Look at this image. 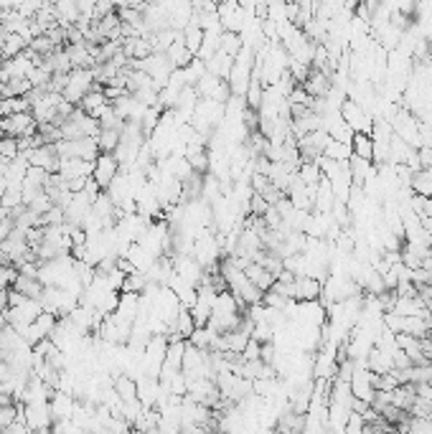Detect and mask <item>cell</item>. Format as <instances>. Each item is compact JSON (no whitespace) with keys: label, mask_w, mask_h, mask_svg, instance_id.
<instances>
[{"label":"cell","mask_w":432,"mask_h":434,"mask_svg":"<svg viewBox=\"0 0 432 434\" xmlns=\"http://www.w3.org/2000/svg\"><path fill=\"white\" fill-rule=\"evenodd\" d=\"M120 173V160L115 157V153H100L97 160H94V170H92V178L100 183L102 191L110 188V183L115 180V175Z\"/></svg>","instance_id":"3"},{"label":"cell","mask_w":432,"mask_h":434,"mask_svg":"<svg viewBox=\"0 0 432 434\" xmlns=\"http://www.w3.org/2000/svg\"><path fill=\"white\" fill-rule=\"evenodd\" d=\"M120 133H123V130L100 128V135H97V145H100V150L102 153H115V148L120 145Z\"/></svg>","instance_id":"20"},{"label":"cell","mask_w":432,"mask_h":434,"mask_svg":"<svg viewBox=\"0 0 432 434\" xmlns=\"http://www.w3.org/2000/svg\"><path fill=\"white\" fill-rule=\"evenodd\" d=\"M13 289L24 292L26 297H41L43 282H41L38 277H29V274H21V272H18L16 282H13Z\"/></svg>","instance_id":"15"},{"label":"cell","mask_w":432,"mask_h":434,"mask_svg":"<svg viewBox=\"0 0 432 434\" xmlns=\"http://www.w3.org/2000/svg\"><path fill=\"white\" fill-rule=\"evenodd\" d=\"M351 394L356 396V399L366 401V404H371V399H374L376 388L374 383H371V371L366 368V366H359L354 368V373H351Z\"/></svg>","instance_id":"4"},{"label":"cell","mask_w":432,"mask_h":434,"mask_svg":"<svg viewBox=\"0 0 432 434\" xmlns=\"http://www.w3.org/2000/svg\"><path fill=\"white\" fill-rule=\"evenodd\" d=\"M56 43H53L51 38H48L46 33H41V36H36V38H31L29 41V51H34V53H38V56H48L51 51H56Z\"/></svg>","instance_id":"22"},{"label":"cell","mask_w":432,"mask_h":434,"mask_svg":"<svg viewBox=\"0 0 432 434\" xmlns=\"http://www.w3.org/2000/svg\"><path fill=\"white\" fill-rule=\"evenodd\" d=\"M92 170H94L92 160H82V157H58V173L64 175L66 180L87 178V175H92Z\"/></svg>","instance_id":"8"},{"label":"cell","mask_w":432,"mask_h":434,"mask_svg":"<svg viewBox=\"0 0 432 434\" xmlns=\"http://www.w3.org/2000/svg\"><path fill=\"white\" fill-rule=\"evenodd\" d=\"M165 56H168V61L173 64V69H183V66H188L193 61V56H196V53L188 51L186 41H183V31L178 33V38L173 41V46L165 51Z\"/></svg>","instance_id":"9"},{"label":"cell","mask_w":432,"mask_h":434,"mask_svg":"<svg viewBox=\"0 0 432 434\" xmlns=\"http://www.w3.org/2000/svg\"><path fill=\"white\" fill-rule=\"evenodd\" d=\"M366 368L374 371V373H386V371L394 368V361H391V353L384 351L379 346H371V351L366 353Z\"/></svg>","instance_id":"11"},{"label":"cell","mask_w":432,"mask_h":434,"mask_svg":"<svg viewBox=\"0 0 432 434\" xmlns=\"http://www.w3.org/2000/svg\"><path fill=\"white\" fill-rule=\"evenodd\" d=\"M364 427H366V419H364V414H361V411H356V409H351L349 419H346L344 432H349V434H359V432H364Z\"/></svg>","instance_id":"24"},{"label":"cell","mask_w":432,"mask_h":434,"mask_svg":"<svg viewBox=\"0 0 432 434\" xmlns=\"http://www.w3.org/2000/svg\"><path fill=\"white\" fill-rule=\"evenodd\" d=\"M31 165H38V168L48 170V173H58V153L53 148V143L38 145L34 150H26Z\"/></svg>","instance_id":"6"},{"label":"cell","mask_w":432,"mask_h":434,"mask_svg":"<svg viewBox=\"0 0 432 434\" xmlns=\"http://www.w3.org/2000/svg\"><path fill=\"white\" fill-rule=\"evenodd\" d=\"M94 66L92 69H84V66H74V69L66 74V87L61 89V97L69 99L71 105H79L82 97L94 87Z\"/></svg>","instance_id":"1"},{"label":"cell","mask_w":432,"mask_h":434,"mask_svg":"<svg viewBox=\"0 0 432 434\" xmlns=\"http://www.w3.org/2000/svg\"><path fill=\"white\" fill-rule=\"evenodd\" d=\"M26 48H29V41H26L24 36L3 29V41H0V53H3V58L18 56V53H24Z\"/></svg>","instance_id":"10"},{"label":"cell","mask_w":432,"mask_h":434,"mask_svg":"<svg viewBox=\"0 0 432 434\" xmlns=\"http://www.w3.org/2000/svg\"><path fill=\"white\" fill-rule=\"evenodd\" d=\"M351 150H354V155L366 157V160L374 162V138H371V133H354Z\"/></svg>","instance_id":"14"},{"label":"cell","mask_w":432,"mask_h":434,"mask_svg":"<svg viewBox=\"0 0 432 434\" xmlns=\"http://www.w3.org/2000/svg\"><path fill=\"white\" fill-rule=\"evenodd\" d=\"M183 155H186V160L191 162V168L196 170V173H206V170H209V150H206V145L188 143Z\"/></svg>","instance_id":"12"},{"label":"cell","mask_w":432,"mask_h":434,"mask_svg":"<svg viewBox=\"0 0 432 434\" xmlns=\"http://www.w3.org/2000/svg\"><path fill=\"white\" fill-rule=\"evenodd\" d=\"M31 89H34V84L29 81V76H21V79H11L6 84H0V97H26Z\"/></svg>","instance_id":"17"},{"label":"cell","mask_w":432,"mask_h":434,"mask_svg":"<svg viewBox=\"0 0 432 434\" xmlns=\"http://www.w3.org/2000/svg\"><path fill=\"white\" fill-rule=\"evenodd\" d=\"M242 46H245V41H242V33H234V31H224V33H222V43H219V48H222L224 53H229V56L237 58V53L242 51Z\"/></svg>","instance_id":"21"},{"label":"cell","mask_w":432,"mask_h":434,"mask_svg":"<svg viewBox=\"0 0 432 434\" xmlns=\"http://www.w3.org/2000/svg\"><path fill=\"white\" fill-rule=\"evenodd\" d=\"M112 102L107 99V94H105V89H102V84H94L92 89H89L87 94L82 97V102H79V107H82L87 115H92L94 120H100V115L102 112L110 107Z\"/></svg>","instance_id":"7"},{"label":"cell","mask_w":432,"mask_h":434,"mask_svg":"<svg viewBox=\"0 0 432 434\" xmlns=\"http://www.w3.org/2000/svg\"><path fill=\"white\" fill-rule=\"evenodd\" d=\"M341 115H344L346 125H349L354 133H371V128H374V120H371L369 110L364 105H359L356 99H344Z\"/></svg>","instance_id":"2"},{"label":"cell","mask_w":432,"mask_h":434,"mask_svg":"<svg viewBox=\"0 0 432 434\" xmlns=\"http://www.w3.org/2000/svg\"><path fill=\"white\" fill-rule=\"evenodd\" d=\"M18 153H21V148H18V138L3 135V138H0V155L6 157V160H13Z\"/></svg>","instance_id":"23"},{"label":"cell","mask_w":432,"mask_h":434,"mask_svg":"<svg viewBox=\"0 0 432 434\" xmlns=\"http://www.w3.org/2000/svg\"><path fill=\"white\" fill-rule=\"evenodd\" d=\"M115 391L120 394V399L128 401L138 396V378H133L130 373H117L115 376Z\"/></svg>","instance_id":"18"},{"label":"cell","mask_w":432,"mask_h":434,"mask_svg":"<svg viewBox=\"0 0 432 434\" xmlns=\"http://www.w3.org/2000/svg\"><path fill=\"white\" fill-rule=\"evenodd\" d=\"M323 155L331 157V160H341V162H349L351 155H354V150H351L349 143H341V140H328L326 148H323Z\"/></svg>","instance_id":"16"},{"label":"cell","mask_w":432,"mask_h":434,"mask_svg":"<svg viewBox=\"0 0 432 434\" xmlns=\"http://www.w3.org/2000/svg\"><path fill=\"white\" fill-rule=\"evenodd\" d=\"M259 356H262V343L257 341V338H250L245 346V351H242V358L245 361H257Z\"/></svg>","instance_id":"26"},{"label":"cell","mask_w":432,"mask_h":434,"mask_svg":"<svg viewBox=\"0 0 432 434\" xmlns=\"http://www.w3.org/2000/svg\"><path fill=\"white\" fill-rule=\"evenodd\" d=\"M245 274L252 279V282L257 284V287L262 289V292H264V289H269V287H272V284H274V279H277L272 272H269L267 267H264V264H259V262H252V264L245 269Z\"/></svg>","instance_id":"13"},{"label":"cell","mask_w":432,"mask_h":434,"mask_svg":"<svg viewBox=\"0 0 432 434\" xmlns=\"http://www.w3.org/2000/svg\"><path fill=\"white\" fill-rule=\"evenodd\" d=\"M298 178L303 180L305 185H318L323 178L321 173V165H318V160H303L298 168Z\"/></svg>","instance_id":"19"},{"label":"cell","mask_w":432,"mask_h":434,"mask_svg":"<svg viewBox=\"0 0 432 434\" xmlns=\"http://www.w3.org/2000/svg\"><path fill=\"white\" fill-rule=\"evenodd\" d=\"M51 206H53V198L48 196L46 191H43V193H38V196H36L34 201L29 203V209L34 211V214H38V216H43V214H46V211L51 209Z\"/></svg>","instance_id":"25"},{"label":"cell","mask_w":432,"mask_h":434,"mask_svg":"<svg viewBox=\"0 0 432 434\" xmlns=\"http://www.w3.org/2000/svg\"><path fill=\"white\" fill-rule=\"evenodd\" d=\"M115 11L117 8H115L112 0H97V6H94V11H92V18L94 21H100V18L110 16V13H115Z\"/></svg>","instance_id":"27"},{"label":"cell","mask_w":432,"mask_h":434,"mask_svg":"<svg viewBox=\"0 0 432 434\" xmlns=\"http://www.w3.org/2000/svg\"><path fill=\"white\" fill-rule=\"evenodd\" d=\"M115 3V8L120 11V8H145L150 0H112Z\"/></svg>","instance_id":"28"},{"label":"cell","mask_w":432,"mask_h":434,"mask_svg":"<svg viewBox=\"0 0 432 434\" xmlns=\"http://www.w3.org/2000/svg\"><path fill=\"white\" fill-rule=\"evenodd\" d=\"M112 107H115V112L123 117L125 122H140L143 115H145V110H148L140 99L135 97V94H130V92H125V94H120L117 99H112Z\"/></svg>","instance_id":"5"}]
</instances>
